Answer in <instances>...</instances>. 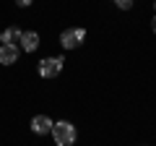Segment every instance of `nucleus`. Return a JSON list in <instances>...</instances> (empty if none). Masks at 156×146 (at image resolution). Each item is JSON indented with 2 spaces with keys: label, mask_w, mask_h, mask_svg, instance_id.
I'll return each mask as SVG.
<instances>
[{
  "label": "nucleus",
  "mask_w": 156,
  "mask_h": 146,
  "mask_svg": "<svg viewBox=\"0 0 156 146\" xmlns=\"http://www.w3.org/2000/svg\"><path fill=\"white\" fill-rule=\"evenodd\" d=\"M52 138H55L57 146H73L76 144V125L68 123V120H60V123H52Z\"/></svg>",
  "instance_id": "f257e3e1"
},
{
  "label": "nucleus",
  "mask_w": 156,
  "mask_h": 146,
  "mask_svg": "<svg viewBox=\"0 0 156 146\" xmlns=\"http://www.w3.org/2000/svg\"><path fill=\"white\" fill-rule=\"evenodd\" d=\"M62 57L57 55V57H44V60H39V76L42 78H55V76H60V71H62Z\"/></svg>",
  "instance_id": "f03ea898"
},
{
  "label": "nucleus",
  "mask_w": 156,
  "mask_h": 146,
  "mask_svg": "<svg viewBox=\"0 0 156 146\" xmlns=\"http://www.w3.org/2000/svg\"><path fill=\"white\" fill-rule=\"evenodd\" d=\"M83 39H86V31H83V29H65V31L60 34V45L65 47V50H76Z\"/></svg>",
  "instance_id": "7ed1b4c3"
},
{
  "label": "nucleus",
  "mask_w": 156,
  "mask_h": 146,
  "mask_svg": "<svg viewBox=\"0 0 156 146\" xmlns=\"http://www.w3.org/2000/svg\"><path fill=\"white\" fill-rule=\"evenodd\" d=\"M18 42H21V50L34 52L39 47V34L37 31H21V34H18Z\"/></svg>",
  "instance_id": "20e7f679"
},
{
  "label": "nucleus",
  "mask_w": 156,
  "mask_h": 146,
  "mask_svg": "<svg viewBox=\"0 0 156 146\" xmlns=\"http://www.w3.org/2000/svg\"><path fill=\"white\" fill-rule=\"evenodd\" d=\"M16 60H18V47L13 45V42L0 47V63H3V65H13Z\"/></svg>",
  "instance_id": "39448f33"
},
{
  "label": "nucleus",
  "mask_w": 156,
  "mask_h": 146,
  "mask_svg": "<svg viewBox=\"0 0 156 146\" xmlns=\"http://www.w3.org/2000/svg\"><path fill=\"white\" fill-rule=\"evenodd\" d=\"M31 130H34V133H39V136L50 133V130H52V120L47 118V115H37V118L31 120Z\"/></svg>",
  "instance_id": "423d86ee"
},
{
  "label": "nucleus",
  "mask_w": 156,
  "mask_h": 146,
  "mask_svg": "<svg viewBox=\"0 0 156 146\" xmlns=\"http://www.w3.org/2000/svg\"><path fill=\"white\" fill-rule=\"evenodd\" d=\"M18 34H21V29L11 26V29H5V31L0 34V42H3V45H11L13 39H18Z\"/></svg>",
  "instance_id": "0eeeda50"
},
{
  "label": "nucleus",
  "mask_w": 156,
  "mask_h": 146,
  "mask_svg": "<svg viewBox=\"0 0 156 146\" xmlns=\"http://www.w3.org/2000/svg\"><path fill=\"white\" fill-rule=\"evenodd\" d=\"M117 3V8H122V11H130L133 8V0H115Z\"/></svg>",
  "instance_id": "6e6552de"
},
{
  "label": "nucleus",
  "mask_w": 156,
  "mask_h": 146,
  "mask_svg": "<svg viewBox=\"0 0 156 146\" xmlns=\"http://www.w3.org/2000/svg\"><path fill=\"white\" fill-rule=\"evenodd\" d=\"M16 3H18V5H21V8H29V5H31V3H34V0H16Z\"/></svg>",
  "instance_id": "1a4fd4ad"
},
{
  "label": "nucleus",
  "mask_w": 156,
  "mask_h": 146,
  "mask_svg": "<svg viewBox=\"0 0 156 146\" xmlns=\"http://www.w3.org/2000/svg\"><path fill=\"white\" fill-rule=\"evenodd\" d=\"M151 29H154V31H156V16L151 18Z\"/></svg>",
  "instance_id": "9d476101"
}]
</instances>
